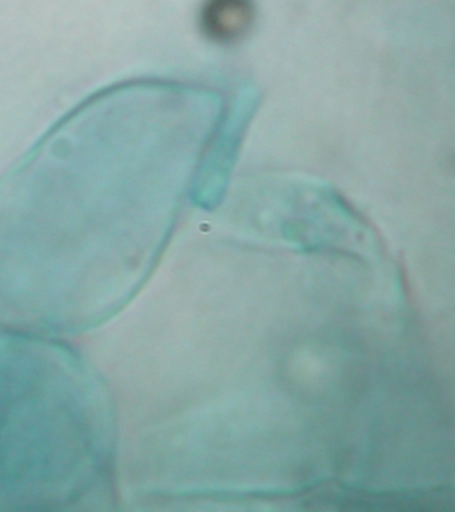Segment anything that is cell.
Segmentation results:
<instances>
[{
	"label": "cell",
	"instance_id": "1",
	"mask_svg": "<svg viewBox=\"0 0 455 512\" xmlns=\"http://www.w3.org/2000/svg\"><path fill=\"white\" fill-rule=\"evenodd\" d=\"M253 20L251 0H209L202 10V31L211 42L233 44L249 32Z\"/></svg>",
	"mask_w": 455,
	"mask_h": 512
}]
</instances>
